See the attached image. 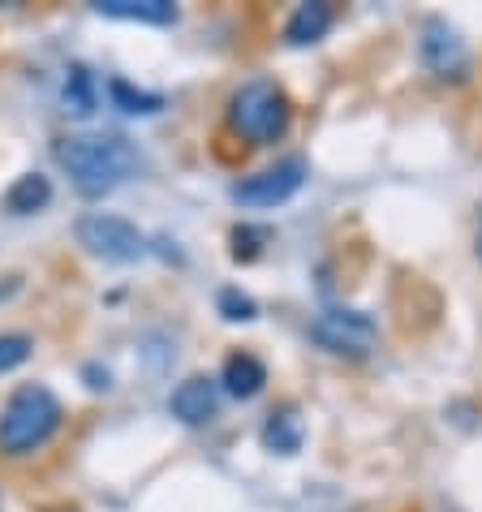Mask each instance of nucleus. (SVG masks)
I'll list each match as a JSON object with an SVG mask.
<instances>
[{"instance_id": "nucleus-8", "label": "nucleus", "mask_w": 482, "mask_h": 512, "mask_svg": "<svg viewBox=\"0 0 482 512\" xmlns=\"http://www.w3.org/2000/svg\"><path fill=\"white\" fill-rule=\"evenodd\" d=\"M168 409H173V418L186 422V426H207L211 418H216V409H220V388H216V379H207V375L181 379L177 392L168 396Z\"/></svg>"}, {"instance_id": "nucleus-13", "label": "nucleus", "mask_w": 482, "mask_h": 512, "mask_svg": "<svg viewBox=\"0 0 482 512\" xmlns=\"http://www.w3.org/2000/svg\"><path fill=\"white\" fill-rule=\"evenodd\" d=\"M263 448L267 452H280V457H293L302 448V418L293 409H276L263 426Z\"/></svg>"}, {"instance_id": "nucleus-1", "label": "nucleus", "mask_w": 482, "mask_h": 512, "mask_svg": "<svg viewBox=\"0 0 482 512\" xmlns=\"http://www.w3.org/2000/svg\"><path fill=\"white\" fill-rule=\"evenodd\" d=\"M56 164L69 173L82 198H104L138 168V155L117 134H69L56 142Z\"/></svg>"}, {"instance_id": "nucleus-10", "label": "nucleus", "mask_w": 482, "mask_h": 512, "mask_svg": "<svg viewBox=\"0 0 482 512\" xmlns=\"http://www.w3.org/2000/svg\"><path fill=\"white\" fill-rule=\"evenodd\" d=\"M220 383H224V392L237 396V401H250V396H259L263 392V383H267V366L254 358V353H229L224 358V371H220Z\"/></svg>"}, {"instance_id": "nucleus-2", "label": "nucleus", "mask_w": 482, "mask_h": 512, "mask_svg": "<svg viewBox=\"0 0 482 512\" xmlns=\"http://www.w3.org/2000/svg\"><path fill=\"white\" fill-rule=\"evenodd\" d=\"M65 409L44 383H22L0 409V452L5 457H31L61 431Z\"/></svg>"}, {"instance_id": "nucleus-16", "label": "nucleus", "mask_w": 482, "mask_h": 512, "mask_svg": "<svg viewBox=\"0 0 482 512\" xmlns=\"http://www.w3.org/2000/svg\"><path fill=\"white\" fill-rule=\"evenodd\" d=\"M31 349H35V340L26 332H5V336H0V375L18 371V366L31 358Z\"/></svg>"}, {"instance_id": "nucleus-19", "label": "nucleus", "mask_w": 482, "mask_h": 512, "mask_svg": "<svg viewBox=\"0 0 482 512\" xmlns=\"http://www.w3.org/2000/svg\"><path fill=\"white\" fill-rule=\"evenodd\" d=\"M478 259H482V237H478Z\"/></svg>"}, {"instance_id": "nucleus-17", "label": "nucleus", "mask_w": 482, "mask_h": 512, "mask_svg": "<svg viewBox=\"0 0 482 512\" xmlns=\"http://www.w3.org/2000/svg\"><path fill=\"white\" fill-rule=\"evenodd\" d=\"M220 315L229 323H250L254 315H259V306H254L241 289H220Z\"/></svg>"}, {"instance_id": "nucleus-7", "label": "nucleus", "mask_w": 482, "mask_h": 512, "mask_svg": "<svg viewBox=\"0 0 482 512\" xmlns=\"http://www.w3.org/2000/svg\"><path fill=\"white\" fill-rule=\"evenodd\" d=\"M418 52H422V65H427L435 78H444V82L470 78V48H465V39L452 31L444 18H431L427 26H422Z\"/></svg>"}, {"instance_id": "nucleus-18", "label": "nucleus", "mask_w": 482, "mask_h": 512, "mask_svg": "<svg viewBox=\"0 0 482 512\" xmlns=\"http://www.w3.org/2000/svg\"><path fill=\"white\" fill-rule=\"evenodd\" d=\"M259 241H267V229H237L233 233V259H254V254H259L263 246Z\"/></svg>"}, {"instance_id": "nucleus-9", "label": "nucleus", "mask_w": 482, "mask_h": 512, "mask_svg": "<svg viewBox=\"0 0 482 512\" xmlns=\"http://www.w3.org/2000/svg\"><path fill=\"white\" fill-rule=\"evenodd\" d=\"M336 13L332 5H323V0H306V5H297L285 22V44L289 48H306V44H319L323 35L332 31Z\"/></svg>"}, {"instance_id": "nucleus-12", "label": "nucleus", "mask_w": 482, "mask_h": 512, "mask_svg": "<svg viewBox=\"0 0 482 512\" xmlns=\"http://www.w3.org/2000/svg\"><path fill=\"white\" fill-rule=\"evenodd\" d=\"M52 203V181L44 173H22L13 186L5 190V211L9 216H35Z\"/></svg>"}, {"instance_id": "nucleus-15", "label": "nucleus", "mask_w": 482, "mask_h": 512, "mask_svg": "<svg viewBox=\"0 0 482 512\" xmlns=\"http://www.w3.org/2000/svg\"><path fill=\"white\" fill-rule=\"evenodd\" d=\"M112 104H117L121 112H130V117H151V112H160L164 108V99L160 95H147V91H134L125 78H112Z\"/></svg>"}, {"instance_id": "nucleus-14", "label": "nucleus", "mask_w": 482, "mask_h": 512, "mask_svg": "<svg viewBox=\"0 0 482 512\" xmlns=\"http://www.w3.org/2000/svg\"><path fill=\"white\" fill-rule=\"evenodd\" d=\"M61 104H65L69 117H91L95 112V82L82 65H69V78L61 87Z\"/></svg>"}, {"instance_id": "nucleus-4", "label": "nucleus", "mask_w": 482, "mask_h": 512, "mask_svg": "<svg viewBox=\"0 0 482 512\" xmlns=\"http://www.w3.org/2000/svg\"><path fill=\"white\" fill-rule=\"evenodd\" d=\"M74 237L91 259H104V263H134L138 254L147 250L138 224L125 216H112V211H87V216L74 224Z\"/></svg>"}, {"instance_id": "nucleus-5", "label": "nucleus", "mask_w": 482, "mask_h": 512, "mask_svg": "<svg viewBox=\"0 0 482 512\" xmlns=\"http://www.w3.org/2000/svg\"><path fill=\"white\" fill-rule=\"evenodd\" d=\"M310 336H315L319 349L336 353V358L362 362V358H371L379 327L371 315H362V310H323V315L310 323Z\"/></svg>"}, {"instance_id": "nucleus-11", "label": "nucleus", "mask_w": 482, "mask_h": 512, "mask_svg": "<svg viewBox=\"0 0 482 512\" xmlns=\"http://www.w3.org/2000/svg\"><path fill=\"white\" fill-rule=\"evenodd\" d=\"M95 13L117 22H147V26H168L177 18L173 0H95Z\"/></svg>"}, {"instance_id": "nucleus-3", "label": "nucleus", "mask_w": 482, "mask_h": 512, "mask_svg": "<svg viewBox=\"0 0 482 512\" xmlns=\"http://www.w3.org/2000/svg\"><path fill=\"white\" fill-rule=\"evenodd\" d=\"M224 121H229V130L241 142H250V147H272V142L289 134L293 108H289V95L280 91L272 78H250L229 95Z\"/></svg>"}, {"instance_id": "nucleus-6", "label": "nucleus", "mask_w": 482, "mask_h": 512, "mask_svg": "<svg viewBox=\"0 0 482 512\" xmlns=\"http://www.w3.org/2000/svg\"><path fill=\"white\" fill-rule=\"evenodd\" d=\"M306 181V164L302 160H280L276 168H263L246 181L233 186V203L250 207V211H272V207H285L289 198L302 190Z\"/></svg>"}]
</instances>
